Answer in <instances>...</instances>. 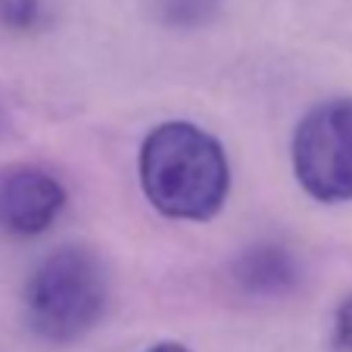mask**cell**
<instances>
[{"label": "cell", "instance_id": "10", "mask_svg": "<svg viewBox=\"0 0 352 352\" xmlns=\"http://www.w3.org/2000/svg\"><path fill=\"white\" fill-rule=\"evenodd\" d=\"M0 128H3V107H0Z\"/></svg>", "mask_w": 352, "mask_h": 352}, {"label": "cell", "instance_id": "8", "mask_svg": "<svg viewBox=\"0 0 352 352\" xmlns=\"http://www.w3.org/2000/svg\"><path fill=\"white\" fill-rule=\"evenodd\" d=\"M331 349L333 352H352V293L337 306V312H333Z\"/></svg>", "mask_w": 352, "mask_h": 352}, {"label": "cell", "instance_id": "9", "mask_svg": "<svg viewBox=\"0 0 352 352\" xmlns=\"http://www.w3.org/2000/svg\"><path fill=\"white\" fill-rule=\"evenodd\" d=\"M144 352H190L184 343H175V340H166V343H156V346H150V349H144Z\"/></svg>", "mask_w": 352, "mask_h": 352}, {"label": "cell", "instance_id": "7", "mask_svg": "<svg viewBox=\"0 0 352 352\" xmlns=\"http://www.w3.org/2000/svg\"><path fill=\"white\" fill-rule=\"evenodd\" d=\"M44 16L41 0H0V25L10 32H28Z\"/></svg>", "mask_w": 352, "mask_h": 352}, {"label": "cell", "instance_id": "2", "mask_svg": "<svg viewBox=\"0 0 352 352\" xmlns=\"http://www.w3.org/2000/svg\"><path fill=\"white\" fill-rule=\"evenodd\" d=\"M25 321L50 343H75L100 324L109 306L107 262L91 246H63L50 253L22 293Z\"/></svg>", "mask_w": 352, "mask_h": 352}, {"label": "cell", "instance_id": "3", "mask_svg": "<svg viewBox=\"0 0 352 352\" xmlns=\"http://www.w3.org/2000/svg\"><path fill=\"white\" fill-rule=\"evenodd\" d=\"M293 175L324 206L352 199V97L312 107L293 131Z\"/></svg>", "mask_w": 352, "mask_h": 352}, {"label": "cell", "instance_id": "5", "mask_svg": "<svg viewBox=\"0 0 352 352\" xmlns=\"http://www.w3.org/2000/svg\"><path fill=\"white\" fill-rule=\"evenodd\" d=\"M231 280L243 296L256 299H284L302 280L296 256L280 243H253L234 259Z\"/></svg>", "mask_w": 352, "mask_h": 352}, {"label": "cell", "instance_id": "6", "mask_svg": "<svg viewBox=\"0 0 352 352\" xmlns=\"http://www.w3.org/2000/svg\"><path fill=\"white\" fill-rule=\"evenodd\" d=\"M153 10L172 28H199L215 19L221 0H153Z\"/></svg>", "mask_w": 352, "mask_h": 352}, {"label": "cell", "instance_id": "4", "mask_svg": "<svg viewBox=\"0 0 352 352\" xmlns=\"http://www.w3.org/2000/svg\"><path fill=\"white\" fill-rule=\"evenodd\" d=\"M66 187L54 172L28 162L0 166V228L19 237L44 234L66 209Z\"/></svg>", "mask_w": 352, "mask_h": 352}, {"label": "cell", "instance_id": "1", "mask_svg": "<svg viewBox=\"0 0 352 352\" xmlns=\"http://www.w3.org/2000/svg\"><path fill=\"white\" fill-rule=\"evenodd\" d=\"M138 178L146 203L172 221H209L225 209L231 166L225 146L193 122H162L144 138Z\"/></svg>", "mask_w": 352, "mask_h": 352}]
</instances>
